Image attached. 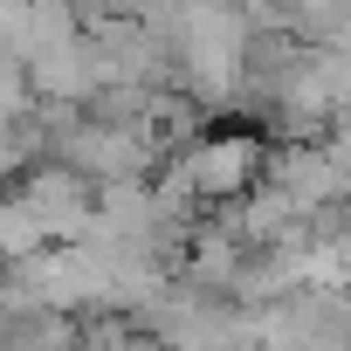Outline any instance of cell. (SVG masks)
<instances>
[{"label": "cell", "instance_id": "1", "mask_svg": "<svg viewBox=\"0 0 351 351\" xmlns=\"http://www.w3.org/2000/svg\"><path fill=\"white\" fill-rule=\"evenodd\" d=\"M269 172V138L262 131H200L172 152L165 165V200H200V207H234L262 186Z\"/></svg>", "mask_w": 351, "mask_h": 351}]
</instances>
